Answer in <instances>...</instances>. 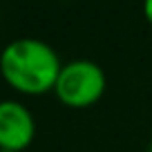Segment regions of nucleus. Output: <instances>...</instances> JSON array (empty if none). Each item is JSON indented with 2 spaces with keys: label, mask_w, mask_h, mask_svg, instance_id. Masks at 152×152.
I'll list each match as a JSON object with an SVG mask.
<instances>
[{
  "label": "nucleus",
  "mask_w": 152,
  "mask_h": 152,
  "mask_svg": "<svg viewBox=\"0 0 152 152\" xmlns=\"http://www.w3.org/2000/svg\"><path fill=\"white\" fill-rule=\"evenodd\" d=\"M0 152H11V150H0Z\"/></svg>",
  "instance_id": "39448f33"
},
{
  "label": "nucleus",
  "mask_w": 152,
  "mask_h": 152,
  "mask_svg": "<svg viewBox=\"0 0 152 152\" xmlns=\"http://www.w3.org/2000/svg\"><path fill=\"white\" fill-rule=\"evenodd\" d=\"M36 137V119L20 101H0V150L23 152Z\"/></svg>",
  "instance_id": "7ed1b4c3"
},
{
  "label": "nucleus",
  "mask_w": 152,
  "mask_h": 152,
  "mask_svg": "<svg viewBox=\"0 0 152 152\" xmlns=\"http://www.w3.org/2000/svg\"><path fill=\"white\" fill-rule=\"evenodd\" d=\"M105 85L107 81L101 65L87 58H78L63 65L54 92L67 107H90L103 96Z\"/></svg>",
  "instance_id": "f03ea898"
},
{
  "label": "nucleus",
  "mask_w": 152,
  "mask_h": 152,
  "mask_svg": "<svg viewBox=\"0 0 152 152\" xmlns=\"http://www.w3.org/2000/svg\"><path fill=\"white\" fill-rule=\"evenodd\" d=\"M143 14H145L148 23H152V0H148L145 5H143Z\"/></svg>",
  "instance_id": "20e7f679"
},
{
  "label": "nucleus",
  "mask_w": 152,
  "mask_h": 152,
  "mask_svg": "<svg viewBox=\"0 0 152 152\" xmlns=\"http://www.w3.org/2000/svg\"><path fill=\"white\" fill-rule=\"evenodd\" d=\"M148 152H152V143H150V150H148Z\"/></svg>",
  "instance_id": "423d86ee"
},
{
  "label": "nucleus",
  "mask_w": 152,
  "mask_h": 152,
  "mask_svg": "<svg viewBox=\"0 0 152 152\" xmlns=\"http://www.w3.org/2000/svg\"><path fill=\"white\" fill-rule=\"evenodd\" d=\"M61 69L56 49L40 38H16L0 52V74L20 94L40 96L52 92Z\"/></svg>",
  "instance_id": "f257e3e1"
}]
</instances>
